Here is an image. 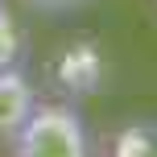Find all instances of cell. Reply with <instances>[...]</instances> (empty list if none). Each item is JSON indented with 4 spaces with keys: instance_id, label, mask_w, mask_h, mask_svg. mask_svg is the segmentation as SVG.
Masks as SVG:
<instances>
[{
    "instance_id": "6",
    "label": "cell",
    "mask_w": 157,
    "mask_h": 157,
    "mask_svg": "<svg viewBox=\"0 0 157 157\" xmlns=\"http://www.w3.org/2000/svg\"><path fill=\"white\" fill-rule=\"evenodd\" d=\"M29 8H41V13H71V8H78L83 0H25Z\"/></svg>"
},
{
    "instance_id": "1",
    "label": "cell",
    "mask_w": 157,
    "mask_h": 157,
    "mask_svg": "<svg viewBox=\"0 0 157 157\" xmlns=\"http://www.w3.org/2000/svg\"><path fill=\"white\" fill-rule=\"evenodd\" d=\"M4 145H8V157H91L87 124L71 99L33 103L25 124Z\"/></svg>"
},
{
    "instance_id": "2",
    "label": "cell",
    "mask_w": 157,
    "mask_h": 157,
    "mask_svg": "<svg viewBox=\"0 0 157 157\" xmlns=\"http://www.w3.org/2000/svg\"><path fill=\"white\" fill-rule=\"evenodd\" d=\"M46 78H50V87H54L62 99H71V103L91 99V95H99L103 83H108V54H103V46L95 37L78 33V37L62 41V46L50 54Z\"/></svg>"
},
{
    "instance_id": "4",
    "label": "cell",
    "mask_w": 157,
    "mask_h": 157,
    "mask_svg": "<svg viewBox=\"0 0 157 157\" xmlns=\"http://www.w3.org/2000/svg\"><path fill=\"white\" fill-rule=\"evenodd\" d=\"M103 157H157V124L128 120V124L112 128L103 141Z\"/></svg>"
},
{
    "instance_id": "5",
    "label": "cell",
    "mask_w": 157,
    "mask_h": 157,
    "mask_svg": "<svg viewBox=\"0 0 157 157\" xmlns=\"http://www.w3.org/2000/svg\"><path fill=\"white\" fill-rule=\"evenodd\" d=\"M25 54V37H21V25L17 17L0 4V66H17Z\"/></svg>"
},
{
    "instance_id": "3",
    "label": "cell",
    "mask_w": 157,
    "mask_h": 157,
    "mask_svg": "<svg viewBox=\"0 0 157 157\" xmlns=\"http://www.w3.org/2000/svg\"><path fill=\"white\" fill-rule=\"evenodd\" d=\"M33 103H37V91H33L29 75L21 71V62L17 66H0V141H8L25 124Z\"/></svg>"
}]
</instances>
